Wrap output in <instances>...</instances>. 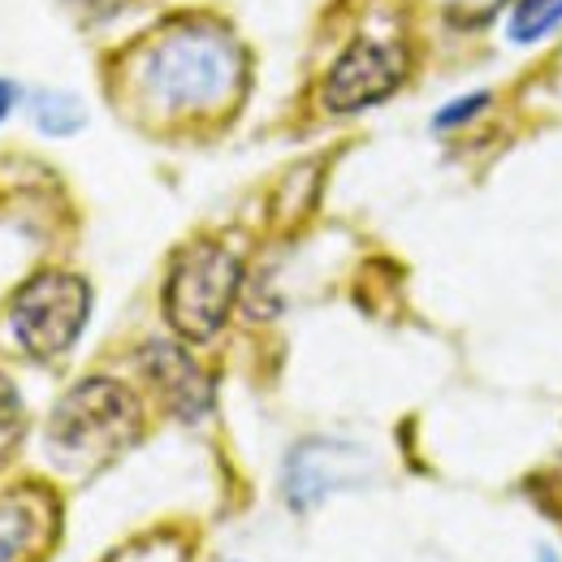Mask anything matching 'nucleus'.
<instances>
[{
  "label": "nucleus",
  "instance_id": "6e6552de",
  "mask_svg": "<svg viewBox=\"0 0 562 562\" xmlns=\"http://www.w3.org/2000/svg\"><path fill=\"white\" fill-rule=\"evenodd\" d=\"M53 506L35 493H18L0 502V562H26L48 537Z\"/></svg>",
  "mask_w": 562,
  "mask_h": 562
},
{
  "label": "nucleus",
  "instance_id": "7ed1b4c3",
  "mask_svg": "<svg viewBox=\"0 0 562 562\" xmlns=\"http://www.w3.org/2000/svg\"><path fill=\"white\" fill-rule=\"evenodd\" d=\"M238 285H243V265L225 243L216 238L187 243L173 256L165 294H160L169 329L187 342H212L234 312Z\"/></svg>",
  "mask_w": 562,
  "mask_h": 562
},
{
  "label": "nucleus",
  "instance_id": "4468645a",
  "mask_svg": "<svg viewBox=\"0 0 562 562\" xmlns=\"http://www.w3.org/2000/svg\"><path fill=\"white\" fill-rule=\"evenodd\" d=\"M18 109V82H9V78H0V122L9 117Z\"/></svg>",
  "mask_w": 562,
  "mask_h": 562
},
{
  "label": "nucleus",
  "instance_id": "1a4fd4ad",
  "mask_svg": "<svg viewBox=\"0 0 562 562\" xmlns=\"http://www.w3.org/2000/svg\"><path fill=\"white\" fill-rule=\"evenodd\" d=\"M562 31V0H510L502 35L510 48H537Z\"/></svg>",
  "mask_w": 562,
  "mask_h": 562
},
{
  "label": "nucleus",
  "instance_id": "f03ea898",
  "mask_svg": "<svg viewBox=\"0 0 562 562\" xmlns=\"http://www.w3.org/2000/svg\"><path fill=\"white\" fill-rule=\"evenodd\" d=\"M143 432L139 398L113 376H87L66 390L48 416V454L66 468H87L122 454Z\"/></svg>",
  "mask_w": 562,
  "mask_h": 562
},
{
  "label": "nucleus",
  "instance_id": "f257e3e1",
  "mask_svg": "<svg viewBox=\"0 0 562 562\" xmlns=\"http://www.w3.org/2000/svg\"><path fill=\"white\" fill-rule=\"evenodd\" d=\"M131 82L160 117H209L247 87V48L225 22L173 18L139 48Z\"/></svg>",
  "mask_w": 562,
  "mask_h": 562
},
{
  "label": "nucleus",
  "instance_id": "0eeeda50",
  "mask_svg": "<svg viewBox=\"0 0 562 562\" xmlns=\"http://www.w3.org/2000/svg\"><path fill=\"white\" fill-rule=\"evenodd\" d=\"M139 372L147 385L156 390V398L165 403V412L182 424H200L216 407V385L204 372V363L187 351L182 342L169 338H147L139 347Z\"/></svg>",
  "mask_w": 562,
  "mask_h": 562
},
{
  "label": "nucleus",
  "instance_id": "9b49d317",
  "mask_svg": "<svg viewBox=\"0 0 562 562\" xmlns=\"http://www.w3.org/2000/svg\"><path fill=\"white\" fill-rule=\"evenodd\" d=\"M493 104V91H468V95H454L446 100L437 113H432V135H454V131H468L476 117H485V109Z\"/></svg>",
  "mask_w": 562,
  "mask_h": 562
},
{
  "label": "nucleus",
  "instance_id": "dca6fc26",
  "mask_svg": "<svg viewBox=\"0 0 562 562\" xmlns=\"http://www.w3.org/2000/svg\"><path fill=\"white\" fill-rule=\"evenodd\" d=\"M532 562H559V554H554V550H546V546H541V550H537V559Z\"/></svg>",
  "mask_w": 562,
  "mask_h": 562
},
{
  "label": "nucleus",
  "instance_id": "9d476101",
  "mask_svg": "<svg viewBox=\"0 0 562 562\" xmlns=\"http://www.w3.org/2000/svg\"><path fill=\"white\" fill-rule=\"evenodd\" d=\"M31 122L40 135L48 139H70L87 126V109L74 91H61V87H44L31 95Z\"/></svg>",
  "mask_w": 562,
  "mask_h": 562
},
{
  "label": "nucleus",
  "instance_id": "39448f33",
  "mask_svg": "<svg viewBox=\"0 0 562 562\" xmlns=\"http://www.w3.org/2000/svg\"><path fill=\"white\" fill-rule=\"evenodd\" d=\"M407 78V53L385 40H355L321 78V104L334 117H351L385 104Z\"/></svg>",
  "mask_w": 562,
  "mask_h": 562
},
{
  "label": "nucleus",
  "instance_id": "423d86ee",
  "mask_svg": "<svg viewBox=\"0 0 562 562\" xmlns=\"http://www.w3.org/2000/svg\"><path fill=\"white\" fill-rule=\"evenodd\" d=\"M372 472V454L342 437H307L285 454L281 493L294 510H312L325 497L363 485Z\"/></svg>",
  "mask_w": 562,
  "mask_h": 562
},
{
  "label": "nucleus",
  "instance_id": "ddd939ff",
  "mask_svg": "<svg viewBox=\"0 0 562 562\" xmlns=\"http://www.w3.org/2000/svg\"><path fill=\"white\" fill-rule=\"evenodd\" d=\"M109 562H187V550L169 546V541H139L126 554H113Z\"/></svg>",
  "mask_w": 562,
  "mask_h": 562
},
{
  "label": "nucleus",
  "instance_id": "20e7f679",
  "mask_svg": "<svg viewBox=\"0 0 562 562\" xmlns=\"http://www.w3.org/2000/svg\"><path fill=\"white\" fill-rule=\"evenodd\" d=\"M9 338L31 359H61L74 351L91 321V285L66 269H40L9 299Z\"/></svg>",
  "mask_w": 562,
  "mask_h": 562
},
{
  "label": "nucleus",
  "instance_id": "f8f14e48",
  "mask_svg": "<svg viewBox=\"0 0 562 562\" xmlns=\"http://www.w3.org/2000/svg\"><path fill=\"white\" fill-rule=\"evenodd\" d=\"M22 428H26V412H22V394H18V385L9 381V376H0V459L18 446V437H22Z\"/></svg>",
  "mask_w": 562,
  "mask_h": 562
},
{
  "label": "nucleus",
  "instance_id": "2eb2a0df",
  "mask_svg": "<svg viewBox=\"0 0 562 562\" xmlns=\"http://www.w3.org/2000/svg\"><path fill=\"white\" fill-rule=\"evenodd\" d=\"M66 4H74V9H87V13H100V9H109L113 0H66Z\"/></svg>",
  "mask_w": 562,
  "mask_h": 562
}]
</instances>
